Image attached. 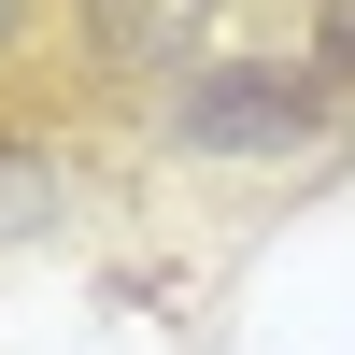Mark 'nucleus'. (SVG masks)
<instances>
[{"mask_svg": "<svg viewBox=\"0 0 355 355\" xmlns=\"http://www.w3.org/2000/svg\"><path fill=\"white\" fill-rule=\"evenodd\" d=\"M71 28H85V57H100L114 85H171V100H185V85L214 71L227 0H71Z\"/></svg>", "mask_w": 355, "mask_h": 355, "instance_id": "f03ea898", "label": "nucleus"}, {"mask_svg": "<svg viewBox=\"0 0 355 355\" xmlns=\"http://www.w3.org/2000/svg\"><path fill=\"white\" fill-rule=\"evenodd\" d=\"M299 57H313V85L355 114V0H313V43H299Z\"/></svg>", "mask_w": 355, "mask_h": 355, "instance_id": "20e7f679", "label": "nucleus"}, {"mask_svg": "<svg viewBox=\"0 0 355 355\" xmlns=\"http://www.w3.org/2000/svg\"><path fill=\"white\" fill-rule=\"evenodd\" d=\"M57 199H71V157H57L43 128H0V242H43Z\"/></svg>", "mask_w": 355, "mask_h": 355, "instance_id": "7ed1b4c3", "label": "nucleus"}, {"mask_svg": "<svg viewBox=\"0 0 355 355\" xmlns=\"http://www.w3.org/2000/svg\"><path fill=\"white\" fill-rule=\"evenodd\" d=\"M171 142L199 171H313L341 142V100L313 85V57H214L171 100Z\"/></svg>", "mask_w": 355, "mask_h": 355, "instance_id": "f257e3e1", "label": "nucleus"}, {"mask_svg": "<svg viewBox=\"0 0 355 355\" xmlns=\"http://www.w3.org/2000/svg\"><path fill=\"white\" fill-rule=\"evenodd\" d=\"M28 28H43V0H0V57H15V43H28Z\"/></svg>", "mask_w": 355, "mask_h": 355, "instance_id": "39448f33", "label": "nucleus"}]
</instances>
